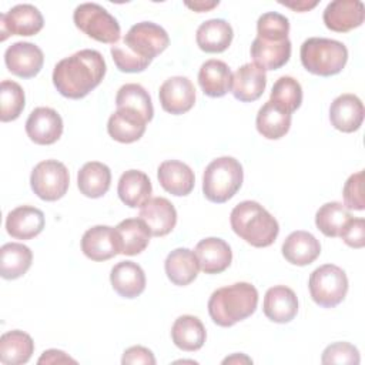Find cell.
Listing matches in <instances>:
<instances>
[{
  "mask_svg": "<svg viewBox=\"0 0 365 365\" xmlns=\"http://www.w3.org/2000/svg\"><path fill=\"white\" fill-rule=\"evenodd\" d=\"M170 44L168 33L153 21L130 27L121 44L111 47L115 67L123 73H141Z\"/></svg>",
  "mask_w": 365,
  "mask_h": 365,
  "instance_id": "1",
  "label": "cell"
},
{
  "mask_svg": "<svg viewBox=\"0 0 365 365\" xmlns=\"http://www.w3.org/2000/svg\"><path fill=\"white\" fill-rule=\"evenodd\" d=\"M106 70L103 54L93 48H84L54 66L53 84L63 97L78 100L101 83Z\"/></svg>",
  "mask_w": 365,
  "mask_h": 365,
  "instance_id": "2",
  "label": "cell"
},
{
  "mask_svg": "<svg viewBox=\"0 0 365 365\" xmlns=\"http://www.w3.org/2000/svg\"><path fill=\"white\" fill-rule=\"evenodd\" d=\"M258 305V291L250 282H235L215 289L208 299V314L218 327H232L252 315Z\"/></svg>",
  "mask_w": 365,
  "mask_h": 365,
  "instance_id": "3",
  "label": "cell"
},
{
  "mask_svg": "<svg viewBox=\"0 0 365 365\" xmlns=\"http://www.w3.org/2000/svg\"><path fill=\"white\" fill-rule=\"evenodd\" d=\"M232 231L252 247H269L278 237V221L257 201L237 204L230 215Z\"/></svg>",
  "mask_w": 365,
  "mask_h": 365,
  "instance_id": "4",
  "label": "cell"
},
{
  "mask_svg": "<svg viewBox=\"0 0 365 365\" xmlns=\"http://www.w3.org/2000/svg\"><path fill=\"white\" fill-rule=\"evenodd\" d=\"M304 68L315 76L329 77L342 71L348 61V48L344 43L325 37L307 38L299 50Z\"/></svg>",
  "mask_w": 365,
  "mask_h": 365,
  "instance_id": "5",
  "label": "cell"
},
{
  "mask_svg": "<svg viewBox=\"0 0 365 365\" xmlns=\"http://www.w3.org/2000/svg\"><path fill=\"white\" fill-rule=\"evenodd\" d=\"M242 180L244 171L238 160L228 155L218 157L204 170L202 192L208 201L222 204L237 194Z\"/></svg>",
  "mask_w": 365,
  "mask_h": 365,
  "instance_id": "6",
  "label": "cell"
},
{
  "mask_svg": "<svg viewBox=\"0 0 365 365\" xmlns=\"http://www.w3.org/2000/svg\"><path fill=\"white\" fill-rule=\"evenodd\" d=\"M73 20L78 30L100 43L115 44L121 37L117 19L97 3L78 4L73 13Z\"/></svg>",
  "mask_w": 365,
  "mask_h": 365,
  "instance_id": "7",
  "label": "cell"
},
{
  "mask_svg": "<svg viewBox=\"0 0 365 365\" xmlns=\"http://www.w3.org/2000/svg\"><path fill=\"white\" fill-rule=\"evenodd\" d=\"M308 288L315 304L322 308H334L344 301L348 292V278L338 265L324 264L311 272Z\"/></svg>",
  "mask_w": 365,
  "mask_h": 365,
  "instance_id": "8",
  "label": "cell"
},
{
  "mask_svg": "<svg viewBox=\"0 0 365 365\" xmlns=\"http://www.w3.org/2000/svg\"><path fill=\"white\" fill-rule=\"evenodd\" d=\"M70 174L67 167L57 160L40 161L31 171L30 185L33 192L44 201H56L68 190Z\"/></svg>",
  "mask_w": 365,
  "mask_h": 365,
  "instance_id": "9",
  "label": "cell"
},
{
  "mask_svg": "<svg viewBox=\"0 0 365 365\" xmlns=\"http://www.w3.org/2000/svg\"><path fill=\"white\" fill-rule=\"evenodd\" d=\"M44 26L43 16L33 4H17L7 13L0 14V40L4 41L10 34L34 36Z\"/></svg>",
  "mask_w": 365,
  "mask_h": 365,
  "instance_id": "10",
  "label": "cell"
},
{
  "mask_svg": "<svg viewBox=\"0 0 365 365\" xmlns=\"http://www.w3.org/2000/svg\"><path fill=\"white\" fill-rule=\"evenodd\" d=\"M4 63L10 73L21 78H31L40 73L44 63L41 48L29 41H16L7 47Z\"/></svg>",
  "mask_w": 365,
  "mask_h": 365,
  "instance_id": "11",
  "label": "cell"
},
{
  "mask_svg": "<svg viewBox=\"0 0 365 365\" xmlns=\"http://www.w3.org/2000/svg\"><path fill=\"white\" fill-rule=\"evenodd\" d=\"M158 97L164 111L178 115L192 108L195 103V88L190 78L174 76L161 84Z\"/></svg>",
  "mask_w": 365,
  "mask_h": 365,
  "instance_id": "12",
  "label": "cell"
},
{
  "mask_svg": "<svg viewBox=\"0 0 365 365\" xmlns=\"http://www.w3.org/2000/svg\"><path fill=\"white\" fill-rule=\"evenodd\" d=\"M26 133L38 145L54 144L63 134L61 115L54 108L37 107L26 121Z\"/></svg>",
  "mask_w": 365,
  "mask_h": 365,
  "instance_id": "13",
  "label": "cell"
},
{
  "mask_svg": "<svg viewBox=\"0 0 365 365\" xmlns=\"http://www.w3.org/2000/svg\"><path fill=\"white\" fill-rule=\"evenodd\" d=\"M365 19V6L359 0L331 1L322 14L325 26L336 33H346L359 27Z\"/></svg>",
  "mask_w": 365,
  "mask_h": 365,
  "instance_id": "14",
  "label": "cell"
},
{
  "mask_svg": "<svg viewBox=\"0 0 365 365\" xmlns=\"http://www.w3.org/2000/svg\"><path fill=\"white\" fill-rule=\"evenodd\" d=\"M83 254L93 261H107L120 254L117 231L108 225L88 228L81 238Z\"/></svg>",
  "mask_w": 365,
  "mask_h": 365,
  "instance_id": "15",
  "label": "cell"
},
{
  "mask_svg": "<svg viewBox=\"0 0 365 365\" xmlns=\"http://www.w3.org/2000/svg\"><path fill=\"white\" fill-rule=\"evenodd\" d=\"M138 217L145 222L154 237H164L170 234L177 224V211L164 197L150 198L140 207Z\"/></svg>",
  "mask_w": 365,
  "mask_h": 365,
  "instance_id": "16",
  "label": "cell"
},
{
  "mask_svg": "<svg viewBox=\"0 0 365 365\" xmlns=\"http://www.w3.org/2000/svg\"><path fill=\"white\" fill-rule=\"evenodd\" d=\"M329 121L334 128L342 133L356 131L364 121V104L361 98L351 93L338 96L331 103Z\"/></svg>",
  "mask_w": 365,
  "mask_h": 365,
  "instance_id": "17",
  "label": "cell"
},
{
  "mask_svg": "<svg viewBox=\"0 0 365 365\" xmlns=\"http://www.w3.org/2000/svg\"><path fill=\"white\" fill-rule=\"evenodd\" d=\"M267 86V74L265 70L257 66L255 63L242 64L234 74H232V86L231 93L232 96L242 101L250 103L258 100Z\"/></svg>",
  "mask_w": 365,
  "mask_h": 365,
  "instance_id": "18",
  "label": "cell"
},
{
  "mask_svg": "<svg viewBox=\"0 0 365 365\" xmlns=\"http://www.w3.org/2000/svg\"><path fill=\"white\" fill-rule=\"evenodd\" d=\"M262 309L272 322L287 324L297 317L298 298L289 287L275 285L265 292Z\"/></svg>",
  "mask_w": 365,
  "mask_h": 365,
  "instance_id": "19",
  "label": "cell"
},
{
  "mask_svg": "<svg viewBox=\"0 0 365 365\" xmlns=\"http://www.w3.org/2000/svg\"><path fill=\"white\" fill-rule=\"evenodd\" d=\"M145 118L131 108H117L108 118L107 131L110 137L118 143L130 144L143 137L145 133Z\"/></svg>",
  "mask_w": 365,
  "mask_h": 365,
  "instance_id": "20",
  "label": "cell"
},
{
  "mask_svg": "<svg viewBox=\"0 0 365 365\" xmlns=\"http://www.w3.org/2000/svg\"><path fill=\"white\" fill-rule=\"evenodd\" d=\"M44 214L31 205H20L11 210L6 218V231L16 240H31L44 228Z\"/></svg>",
  "mask_w": 365,
  "mask_h": 365,
  "instance_id": "21",
  "label": "cell"
},
{
  "mask_svg": "<svg viewBox=\"0 0 365 365\" xmlns=\"http://www.w3.org/2000/svg\"><path fill=\"white\" fill-rule=\"evenodd\" d=\"M200 269L205 274H220L225 271L232 261V251L230 245L217 237L201 240L194 250Z\"/></svg>",
  "mask_w": 365,
  "mask_h": 365,
  "instance_id": "22",
  "label": "cell"
},
{
  "mask_svg": "<svg viewBox=\"0 0 365 365\" xmlns=\"http://www.w3.org/2000/svg\"><path fill=\"white\" fill-rule=\"evenodd\" d=\"M160 185L175 197L188 195L195 184L194 171L178 160H167L157 170Z\"/></svg>",
  "mask_w": 365,
  "mask_h": 365,
  "instance_id": "23",
  "label": "cell"
},
{
  "mask_svg": "<svg viewBox=\"0 0 365 365\" xmlns=\"http://www.w3.org/2000/svg\"><path fill=\"white\" fill-rule=\"evenodd\" d=\"M321 254L319 241L308 231H294L291 232L282 244L284 258L294 265L304 267L314 262Z\"/></svg>",
  "mask_w": 365,
  "mask_h": 365,
  "instance_id": "24",
  "label": "cell"
},
{
  "mask_svg": "<svg viewBox=\"0 0 365 365\" xmlns=\"http://www.w3.org/2000/svg\"><path fill=\"white\" fill-rule=\"evenodd\" d=\"M110 282L120 297L131 299L145 289V274L138 264L121 261L111 268Z\"/></svg>",
  "mask_w": 365,
  "mask_h": 365,
  "instance_id": "25",
  "label": "cell"
},
{
  "mask_svg": "<svg viewBox=\"0 0 365 365\" xmlns=\"http://www.w3.org/2000/svg\"><path fill=\"white\" fill-rule=\"evenodd\" d=\"M198 83L208 97H222L232 86V73L227 63L221 60H207L198 71Z\"/></svg>",
  "mask_w": 365,
  "mask_h": 365,
  "instance_id": "26",
  "label": "cell"
},
{
  "mask_svg": "<svg viewBox=\"0 0 365 365\" xmlns=\"http://www.w3.org/2000/svg\"><path fill=\"white\" fill-rule=\"evenodd\" d=\"M234 37L232 27L222 19H211L200 24L195 33L197 46L205 53L225 51Z\"/></svg>",
  "mask_w": 365,
  "mask_h": 365,
  "instance_id": "27",
  "label": "cell"
},
{
  "mask_svg": "<svg viewBox=\"0 0 365 365\" xmlns=\"http://www.w3.org/2000/svg\"><path fill=\"white\" fill-rule=\"evenodd\" d=\"M164 268L168 279L174 285L185 287L197 278L200 264L194 251L188 248H175L167 255Z\"/></svg>",
  "mask_w": 365,
  "mask_h": 365,
  "instance_id": "28",
  "label": "cell"
},
{
  "mask_svg": "<svg viewBox=\"0 0 365 365\" xmlns=\"http://www.w3.org/2000/svg\"><path fill=\"white\" fill-rule=\"evenodd\" d=\"M151 181L148 175L140 170H128L121 174L117 185L120 200L130 208L145 204L151 197Z\"/></svg>",
  "mask_w": 365,
  "mask_h": 365,
  "instance_id": "29",
  "label": "cell"
},
{
  "mask_svg": "<svg viewBox=\"0 0 365 365\" xmlns=\"http://www.w3.org/2000/svg\"><path fill=\"white\" fill-rule=\"evenodd\" d=\"M251 57L264 70H277L285 66L291 57L289 38L282 41H265L255 37L251 44Z\"/></svg>",
  "mask_w": 365,
  "mask_h": 365,
  "instance_id": "30",
  "label": "cell"
},
{
  "mask_svg": "<svg viewBox=\"0 0 365 365\" xmlns=\"http://www.w3.org/2000/svg\"><path fill=\"white\" fill-rule=\"evenodd\" d=\"M120 254L137 255L143 252L151 238V232L141 218H125L115 227Z\"/></svg>",
  "mask_w": 365,
  "mask_h": 365,
  "instance_id": "31",
  "label": "cell"
},
{
  "mask_svg": "<svg viewBox=\"0 0 365 365\" xmlns=\"http://www.w3.org/2000/svg\"><path fill=\"white\" fill-rule=\"evenodd\" d=\"M111 184L110 168L100 161L86 163L77 174V185L83 195L88 198L103 197Z\"/></svg>",
  "mask_w": 365,
  "mask_h": 365,
  "instance_id": "32",
  "label": "cell"
},
{
  "mask_svg": "<svg viewBox=\"0 0 365 365\" xmlns=\"http://www.w3.org/2000/svg\"><path fill=\"white\" fill-rule=\"evenodd\" d=\"M171 338L177 348L192 352L198 351L204 345L207 332L202 322L197 317L181 315L173 324Z\"/></svg>",
  "mask_w": 365,
  "mask_h": 365,
  "instance_id": "33",
  "label": "cell"
},
{
  "mask_svg": "<svg viewBox=\"0 0 365 365\" xmlns=\"http://www.w3.org/2000/svg\"><path fill=\"white\" fill-rule=\"evenodd\" d=\"M34 352L31 336L20 329L7 331L0 338V361L4 365L26 364Z\"/></svg>",
  "mask_w": 365,
  "mask_h": 365,
  "instance_id": "34",
  "label": "cell"
},
{
  "mask_svg": "<svg viewBox=\"0 0 365 365\" xmlns=\"http://www.w3.org/2000/svg\"><path fill=\"white\" fill-rule=\"evenodd\" d=\"M33 252L20 242H7L0 250V275L4 279H17L31 267Z\"/></svg>",
  "mask_w": 365,
  "mask_h": 365,
  "instance_id": "35",
  "label": "cell"
},
{
  "mask_svg": "<svg viewBox=\"0 0 365 365\" xmlns=\"http://www.w3.org/2000/svg\"><path fill=\"white\" fill-rule=\"evenodd\" d=\"M255 125L258 133L268 140L284 137L291 127V114L282 111L269 100L258 110Z\"/></svg>",
  "mask_w": 365,
  "mask_h": 365,
  "instance_id": "36",
  "label": "cell"
},
{
  "mask_svg": "<svg viewBox=\"0 0 365 365\" xmlns=\"http://www.w3.org/2000/svg\"><path fill=\"white\" fill-rule=\"evenodd\" d=\"M351 218L352 215L344 204L332 201L319 207L315 214V225L324 235L335 238L341 235L345 224Z\"/></svg>",
  "mask_w": 365,
  "mask_h": 365,
  "instance_id": "37",
  "label": "cell"
},
{
  "mask_svg": "<svg viewBox=\"0 0 365 365\" xmlns=\"http://www.w3.org/2000/svg\"><path fill=\"white\" fill-rule=\"evenodd\" d=\"M115 106L117 108L125 107L135 110L145 118L147 123L151 121L154 115V108L148 91L137 83H127L120 87L115 96Z\"/></svg>",
  "mask_w": 365,
  "mask_h": 365,
  "instance_id": "38",
  "label": "cell"
},
{
  "mask_svg": "<svg viewBox=\"0 0 365 365\" xmlns=\"http://www.w3.org/2000/svg\"><path fill=\"white\" fill-rule=\"evenodd\" d=\"M269 101L282 111L292 114L302 103L301 84L291 76L279 77L272 86Z\"/></svg>",
  "mask_w": 365,
  "mask_h": 365,
  "instance_id": "39",
  "label": "cell"
},
{
  "mask_svg": "<svg viewBox=\"0 0 365 365\" xmlns=\"http://www.w3.org/2000/svg\"><path fill=\"white\" fill-rule=\"evenodd\" d=\"M26 104L21 86L13 80H3L0 84V120L13 121L20 117Z\"/></svg>",
  "mask_w": 365,
  "mask_h": 365,
  "instance_id": "40",
  "label": "cell"
},
{
  "mask_svg": "<svg viewBox=\"0 0 365 365\" xmlns=\"http://www.w3.org/2000/svg\"><path fill=\"white\" fill-rule=\"evenodd\" d=\"M257 33L265 41H282L288 38L289 20L277 11H267L257 21Z\"/></svg>",
  "mask_w": 365,
  "mask_h": 365,
  "instance_id": "41",
  "label": "cell"
},
{
  "mask_svg": "<svg viewBox=\"0 0 365 365\" xmlns=\"http://www.w3.org/2000/svg\"><path fill=\"white\" fill-rule=\"evenodd\" d=\"M361 361L359 351L349 342H334L328 345L321 356L322 364H348L358 365Z\"/></svg>",
  "mask_w": 365,
  "mask_h": 365,
  "instance_id": "42",
  "label": "cell"
},
{
  "mask_svg": "<svg viewBox=\"0 0 365 365\" xmlns=\"http://www.w3.org/2000/svg\"><path fill=\"white\" fill-rule=\"evenodd\" d=\"M362 182H364V173L358 171L345 181L342 195H344V205L348 210L362 211L365 208L364 194H362Z\"/></svg>",
  "mask_w": 365,
  "mask_h": 365,
  "instance_id": "43",
  "label": "cell"
},
{
  "mask_svg": "<svg viewBox=\"0 0 365 365\" xmlns=\"http://www.w3.org/2000/svg\"><path fill=\"white\" fill-rule=\"evenodd\" d=\"M339 237L348 247L362 248L365 244V220L352 217L345 224Z\"/></svg>",
  "mask_w": 365,
  "mask_h": 365,
  "instance_id": "44",
  "label": "cell"
},
{
  "mask_svg": "<svg viewBox=\"0 0 365 365\" xmlns=\"http://www.w3.org/2000/svg\"><path fill=\"white\" fill-rule=\"evenodd\" d=\"M123 365H134V364H144V365H154L155 358L153 352L141 345L131 346L124 351L123 358H121Z\"/></svg>",
  "mask_w": 365,
  "mask_h": 365,
  "instance_id": "45",
  "label": "cell"
},
{
  "mask_svg": "<svg viewBox=\"0 0 365 365\" xmlns=\"http://www.w3.org/2000/svg\"><path fill=\"white\" fill-rule=\"evenodd\" d=\"M38 364H76L77 361L68 356L64 351L60 349H47L41 354V356L37 361Z\"/></svg>",
  "mask_w": 365,
  "mask_h": 365,
  "instance_id": "46",
  "label": "cell"
},
{
  "mask_svg": "<svg viewBox=\"0 0 365 365\" xmlns=\"http://www.w3.org/2000/svg\"><path fill=\"white\" fill-rule=\"evenodd\" d=\"M220 4V1H194V3H190V1H185V6L194 11H198V13H202V11H208L214 7H217Z\"/></svg>",
  "mask_w": 365,
  "mask_h": 365,
  "instance_id": "47",
  "label": "cell"
},
{
  "mask_svg": "<svg viewBox=\"0 0 365 365\" xmlns=\"http://www.w3.org/2000/svg\"><path fill=\"white\" fill-rule=\"evenodd\" d=\"M282 6H287V7H291L292 10H297V11H307L309 9H314L318 1H297V3H287V1H279Z\"/></svg>",
  "mask_w": 365,
  "mask_h": 365,
  "instance_id": "48",
  "label": "cell"
},
{
  "mask_svg": "<svg viewBox=\"0 0 365 365\" xmlns=\"http://www.w3.org/2000/svg\"><path fill=\"white\" fill-rule=\"evenodd\" d=\"M242 364V362H245V364H252V359L251 358H248V356H245L244 354H234L232 356H228V358H225L224 361H222V364Z\"/></svg>",
  "mask_w": 365,
  "mask_h": 365,
  "instance_id": "49",
  "label": "cell"
}]
</instances>
